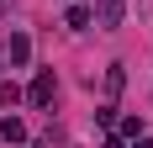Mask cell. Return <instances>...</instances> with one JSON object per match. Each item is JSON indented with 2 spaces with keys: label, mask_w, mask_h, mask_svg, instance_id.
Here are the masks:
<instances>
[{
  "label": "cell",
  "mask_w": 153,
  "mask_h": 148,
  "mask_svg": "<svg viewBox=\"0 0 153 148\" xmlns=\"http://www.w3.org/2000/svg\"><path fill=\"white\" fill-rule=\"evenodd\" d=\"M5 58H11V69H27V58H32V37L21 27H11V43H5Z\"/></svg>",
  "instance_id": "cell-1"
},
{
  "label": "cell",
  "mask_w": 153,
  "mask_h": 148,
  "mask_svg": "<svg viewBox=\"0 0 153 148\" xmlns=\"http://www.w3.org/2000/svg\"><path fill=\"white\" fill-rule=\"evenodd\" d=\"M53 90H58L53 69H37V79H32V90H27V101H32V106H48V101H53Z\"/></svg>",
  "instance_id": "cell-2"
},
{
  "label": "cell",
  "mask_w": 153,
  "mask_h": 148,
  "mask_svg": "<svg viewBox=\"0 0 153 148\" xmlns=\"http://www.w3.org/2000/svg\"><path fill=\"white\" fill-rule=\"evenodd\" d=\"M122 11H127V0H95V21H100L106 32L122 27Z\"/></svg>",
  "instance_id": "cell-3"
},
{
  "label": "cell",
  "mask_w": 153,
  "mask_h": 148,
  "mask_svg": "<svg viewBox=\"0 0 153 148\" xmlns=\"http://www.w3.org/2000/svg\"><path fill=\"white\" fill-rule=\"evenodd\" d=\"M0 138H5V143H27V122H21V117H5V122H0Z\"/></svg>",
  "instance_id": "cell-4"
},
{
  "label": "cell",
  "mask_w": 153,
  "mask_h": 148,
  "mask_svg": "<svg viewBox=\"0 0 153 148\" xmlns=\"http://www.w3.org/2000/svg\"><path fill=\"white\" fill-rule=\"evenodd\" d=\"M63 21H69L74 32H85V27L95 21V5H69V16H63Z\"/></svg>",
  "instance_id": "cell-5"
},
{
  "label": "cell",
  "mask_w": 153,
  "mask_h": 148,
  "mask_svg": "<svg viewBox=\"0 0 153 148\" xmlns=\"http://www.w3.org/2000/svg\"><path fill=\"white\" fill-rule=\"evenodd\" d=\"M122 90H127V69H122V64H111V69H106V95L116 101Z\"/></svg>",
  "instance_id": "cell-6"
},
{
  "label": "cell",
  "mask_w": 153,
  "mask_h": 148,
  "mask_svg": "<svg viewBox=\"0 0 153 148\" xmlns=\"http://www.w3.org/2000/svg\"><path fill=\"white\" fill-rule=\"evenodd\" d=\"M16 101H21V90H16V85H5V79H0V106H16Z\"/></svg>",
  "instance_id": "cell-7"
},
{
  "label": "cell",
  "mask_w": 153,
  "mask_h": 148,
  "mask_svg": "<svg viewBox=\"0 0 153 148\" xmlns=\"http://www.w3.org/2000/svg\"><path fill=\"white\" fill-rule=\"evenodd\" d=\"M106 148H127V143H122V138H106Z\"/></svg>",
  "instance_id": "cell-8"
},
{
  "label": "cell",
  "mask_w": 153,
  "mask_h": 148,
  "mask_svg": "<svg viewBox=\"0 0 153 148\" xmlns=\"http://www.w3.org/2000/svg\"><path fill=\"white\" fill-rule=\"evenodd\" d=\"M137 148H153V138H143V143H137Z\"/></svg>",
  "instance_id": "cell-9"
}]
</instances>
